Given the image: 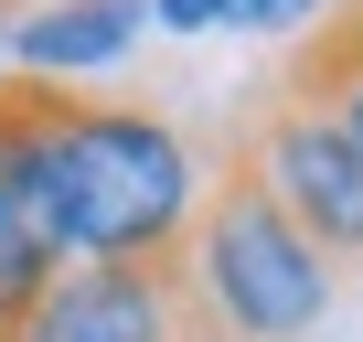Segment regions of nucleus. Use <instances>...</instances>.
Masks as SVG:
<instances>
[{
	"mask_svg": "<svg viewBox=\"0 0 363 342\" xmlns=\"http://www.w3.org/2000/svg\"><path fill=\"white\" fill-rule=\"evenodd\" d=\"M0 128H11L65 257H182L203 160L160 107L86 96L65 75H0Z\"/></svg>",
	"mask_w": 363,
	"mask_h": 342,
	"instance_id": "obj_1",
	"label": "nucleus"
},
{
	"mask_svg": "<svg viewBox=\"0 0 363 342\" xmlns=\"http://www.w3.org/2000/svg\"><path fill=\"white\" fill-rule=\"evenodd\" d=\"M331 257L267 204V182L235 160V139L214 150V182L193 204V236H182V299H193L214 331L235 342H310L331 321Z\"/></svg>",
	"mask_w": 363,
	"mask_h": 342,
	"instance_id": "obj_2",
	"label": "nucleus"
},
{
	"mask_svg": "<svg viewBox=\"0 0 363 342\" xmlns=\"http://www.w3.org/2000/svg\"><path fill=\"white\" fill-rule=\"evenodd\" d=\"M235 160L257 171V182H267V204L331 257V267H352L363 257V139L331 118V107H310V96H257L235 128Z\"/></svg>",
	"mask_w": 363,
	"mask_h": 342,
	"instance_id": "obj_3",
	"label": "nucleus"
},
{
	"mask_svg": "<svg viewBox=\"0 0 363 342\" xmlns=\"http://www.w3.org/2000/svg\"><path fill=\"white\" fill-rule=\"evenodd\" d=\"M171 331H182V257H65L22 321V342H171Z\"/></svg>",
	"mask_w": 363,
	"mask_h": 342,
	"instance_id": "obj_4",
	"label": "nucleus"
},
{
	"mask_svg": "<svg viewBox=\"0 0 363 342\" xmlns=\"http://www.w3.org/2000/svg\"><path fill=\"white\" fill-rule=\"evenodd\" d=\"M139 22H150V0H43L33 22H11V54H22V75H86V65H118L128 43H139Z\"/></svg>",
	"mask_w": 363,
	"mask_h": 342,
	"instance_id": "obj_5",
	"label": "nucleus"
},
{
	"mask_svg": "<svg viewBox=\"0 0 363 342\" xmlns=\"http://www.w3.org/2000/svg\"><path fill=\"white\" fill-rule=\"evenodd\" d=\"M54 267H65V246H54L43 204H33V171H22L11 128H0V342H22V321L54 289Z\"/></svg>",
	"mask_w": 363,
	"mask_h": 342,
	"instance_id": "obj_6",
	"label": "nucleus"
},
{
	"mask_svg": "<svg viewBox=\"0 0 363 342\" xmlns=\"http://www.w3.org/2000/svg\"><path fill=\"white\" fill-rule=\"evenodd\" d=\"M352 65H363V0H331V11H320L299 43H289V65H278V96H310V107H320V96H331Z\"/></svg>",
	"mask_w": 363,
	"mask_h": 342,
	"instance_id": "obj_7",
	"label": "nucleus"
},
{
	"mask_svg": "<svg viewBox=\"0 0 363 342\" xmlns=\"http://www.w3.org/2000/svg\"><path fill=\"white\" fill-rule=\"evenodd\" d=\"M150 22L160 33H214V22H235V0H150Z\"/></svg>",
	"mask_w": 363,
	"mask_h": 342,
	"instance_id": "obj_8",
	"label": "nucleus"
},
{
	"mask_svg": "<svg viewBox=\"0 0 363 342\" xmlns=\"http://www.w3.org/2000/svg\"><path fill=\"white\" fill-rule=\"evenodd\" d=\"M310 11H320V0H235L246 33H289V22H310Z\"/></svg>",
	"mask_w": 363,
	"mask_h": 342,
	"instance_id": "obj_9",
	"label": "nucleus"
},
{
	"mask_svg": "<svg viewBox=\"0 0 363 342\" xmlns=\"http://www.w3.org/2000/svg\"><path fill=\"white\" fill-rule=\"evenodd\" d=\"M320 107H331V118H342V128H352V139H363V65H352V75H342V86H331V96H320Z\"/></svg>",
	"mask_w": 363,
	"mask_h": 342,
	"instance_id": "obj_10",
	"label": "nucleus"
},
{
	"mask_svg": "<svg viewBox=\"0 0 363 342\" xmlns=\"http://www.w3.org/2000/svg\"><path fill=\"white\" fill-rule=\"evenodd\" d=\"M171 342H235V331H214V321H203L193 299H182V331H171Z\"/></svg>",
	"mask_w": 363,
	"mask_h": 342,
	"instance_id": "obj_11",
	"label": "nucleus"
},
{
	"mask_svg": "<svg viewBox=\"0 0 363 342\" xmlns=\"http://www.w3.org/2000/svg\"><path fill=\"white\" fill-rule=\"evenodd\" d=\"M0 11H33V0H0Z\"/></svg>",
	"mask_w": 363,
	"mask_h": 342,
	"instance_id": "obj_12",
	"label": "nucleus"
}]
</instances>
